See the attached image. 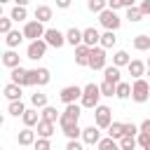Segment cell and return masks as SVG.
Instances as JSON below:
<instances>
[{
    "mask_svg": "<svg viewBox=\"0 0 150 150\" xmlns=\"http://www.w3.org/2000/svg\"><path fill=\"white\" fill-rule=\"evenodd\" d=\"M30 105H35V108H45V105H47V94H42V91L30 94Z\"/></svg>",
    "mask_w": 150,
    "mask_h": 150,
    "instance_id": "39",
    "label": "cell"
},
{
    "mask_svg": "<svg viewBox=\"0 0 150 150\" xmlns=\"http://www.w3.org/2000/svg\"><path fill=\"white\" fill-rule=\"evenodd\" d=\"M23 40H26L23 30H9V33L5 35V45H7V47H12V49H16Z\"/></svg>",
    "mask_w": 150,
    "mask_h": 150,
    "instance_id": "21",
    "label": "cell"
},
{
    "mask_svg": "<svg viewBox=\"0 0 150 150\" xmlns=\"http://www.w3.org/2000/svg\"><path fill=\"white\" fill-rule=\"evenodd\" d=\"M2 94H5V98H7V101H16V98H21V94H23V87L9 80V84H5V89H2Z\"/></svg>",
    "mask_w": 150,
    "mask_h": 150,
    "instance_id": "19",
    "label": "cell"
},
{
    "mask_svg": "<svg viewBox=\"0 0 150 150\" xmlns=\"http://www.w3.org/2000/svg\"><path fill=\"white\" fill-rule=\"evenodd\" d=\"M101 96H103V94H101V87H98L96 82H89V84L82 87V98H80V103H82V108L94 110V108L98 105Z\"/></svg>",
    "mask_w": 150,
    "mask_h": 150,
    "instance_id": "1",
    "label": "cell"
},
{
    "mask_svg": "<svg viewBox=\"0 0 150 150\" xmlns=\"http://www.w3.org/2000/svg\"><path fill=\"white\" fill-rule=\"evenodd\" d=\"M9 80H12V82H16V84H21V87H33V84H35V82H33V75H30V70H26V68H21V66L12 68V73H9Z\"/></svg>",
    "mask_w": 150,
    "mask_h": 150,
    "instance_id": "9",
    "label": "cell"
},
{
    "mask_svg": "<svg viewBox=\"0 0 150 150\" xmlns=\"http://www.w3.org/2000/svg\"><path fill=\"white\" fill-rule=\"evenodd\" d=\"M115 45H117V35H115V30H108V28H105V33H101V47L110 49V47H115Z\"/></svg>",
    "mask_w": 150,
    "mask_h": 150,
    "instance_id": "30",
    "label": "cell"
},
{
    "mask_svg": "<svg viewBox=\"0 0 150 150\" xmlns=\"http://www.w3.org/2000/svg\"><path fill=\"white\" fill-rule=\"evenodd\" d=\"M138 127H141V131H148V134H150V117H148V120H143Z\"/></svg>",
    "mask_w": 150,
    "mask_h": 150,
    "instance_id": "48",
    "label": "cell"
},
{
    "mask_svg": "<svg viewBox=\"0 0 150 150\" xmlns=\"http://www.w3.org/2000/svg\"><path fill=\"white\" fill-rule=\"evenodd\" d=\"M105 7H108V0H87V9L94 14H101Z\"/></svg>",
    "mask_w": 150,
    "mask_h": 150,
    "instance_id": "36",
    "label": "cell"
},
{
    "mask_svg": "<svg viewBox=\"0 0 150 150\" xmlns=\"http://www.w3.org/2000/svg\"><path fill=\"white\" fill-rule=\"evenodd\" d=\"M131 45H134V49L136 52H148L150 49V35H136L134 40H131Z\"/></svg>",
    "mask_w": 150,
    "mask_h": 150,
    "instance_id": "25",
    "label": "cell"
},
{
    "mask_svg": "<svg viewBox=\"0 0 150 150\" xmlns=\"http://www.w3.org/2000/svg\"><path fill=\"white\" fill-rule=\"evenodd\" d=\"M30 75H33V82H35L38 87H45V84H49V80H52L49 68H33Z\"/></svg>",
    "mask_w": 150,
    "mask_h": 150,
    "instance_id": "16",
    "label": "cell"
},
{
    "mask_svg": "<svg viewBox=\"0 0 150 150\" xmlns=\"http://www.w3.org/2000/svg\"><path fill=\"white\" fill-rule=\"evenodd\" d=\"M94 124L96 127H101V129H108L110 124H112V110L108 108V105H96L94 108Z\"/></svg>",
    "mask_w": 150,
    "mask_h": 150,
    "instance_id": "7",
    "label": "cell"
},
{
    "mask_svg": "<svg viewBox=\"0 0 150 150\" xmlns=\"http://www.w3.org/2000/svg\"><path fill=\"white\" fill-rule=\"evenodd\" d=\"M136 141H138V148H145V150H148V145H150V134H148V131H138V134H136Z\"/></svg>",
    "mask_w": 150,
    "mask_h": 150,
    "instance_id": "43",
    "label": "cell"
},
{
    "mask_svg": "<svg viewBox=\"0 0 150 150\" xmlns=\"http://www.w3.org/2000/svg\"><path fill=\"white\" fill-rule=\"evenodd\" d=\"M70 2H73V0H56V7H59V9H68Z\"/></svg>",
    "mask_w": 150,
    "mask_h": 150,
    "instance_id": "47",
    "label": "cell"
},
{
    "mask_svg": "<svg viewBox=\"0 0 150 150\" xmlns=\"http://www.w3.org/2000/svg\"><path fill=\"white\" fill-rule=\"evenodd\" d=\"M120 75H122V73H120V66H115V63L103 68V80H110V82H115V84H117V82H122V77H120Z\"/></svg>",
    "mask_w": 150,
    "mask_h": 150,
    "instance_id": "24",
    "label": "cell"
},
{
    "mask_svg": "<svg viewBox=\"0 0 150 150\" xmlns=\"http://www.w3.org/2000/svg\"><path fill=\"white\" fill-rule=\"evenodd\" d=\"M96 148H98V150H110V148L115 150V148H120V141L112 138V136H108V138H101V141L96 143Z\"/></svg>",
    "mask_w": 150,
    "mask_h": 150,
    "instance_id": "35",
    "label": "cell"
},
{
    "mask_svg": "<svg viewBox=\"0 0 150 150\" xmlns=\"http://www.w3.org/2000/svg\"><path fill=\"white\" fill-rule=\"evenodd\" d=\"M148 150H150V145H148Z\"/></svg>",
    "mask_w": 150,
    "mask_h": 150,
    "instance_id": "54",
    "label": "cell"
},
{
    "mask_svg": "<svg viewBox=\"0 0 150 150\" xmlns=\"http://www.w3.org/2000/svg\"><path fill=\"white\" fill-rule=\"evenodd\" d=\"M40 115H42V120H49V122H59V117H61V112L54 108V105H45V108H40Z\"/></svg>",
    "mask_w": 150,
    "mask_h": 150,
    "instance_id": "28",
    "label": "cell"
},
{
    "mask_svg": "<svg viewBox=\"0 0 150 150\" xmlns=\"http://www.w3.org/2000/svg\"><path fill=\"white\" fill-rule=\"evenodd\" d=\"M108 7H112V9H122V7H127V5H124V0H108Z\"/></svg>",
    "mask_w": 150,
    "mask_h": 150,
    "instance_id": "45",
    "label": "cell"
},
{
    "mask_svg": "<svg viewBox=\"0 0 150 150\" xmlns=\"http://www.w3.org/2000/svg\"><path fill=\"white\" fill-rule=\"evenodd\" d=\"M59 98H61L63 103H75V101L82 98V87H77V84H68V87H63V89L59 91Z\"/></svg>",
    "mask_w": 150,
    "mask_h": 150,
    "instance_id": "11",
    "label": "cell"
},
{
    "mask_svg": "<svg viewBox=\"0 0 150 150\" xmlns=\"http://www.w3.org/2000/svg\"><path fill=\"white\" fill-rule=\"evenodd\" d=\"M45 23L42 21H38V19H33V21H26L23 23V35H26V40H38V38H45Z\"/></svg>",
    "mask_w": 150,
    "mask_h": 150,
    "instance_id": "8",
    "label": "cell"
},
{
    "mask_svg": "<svg viewBox=\"0 0 150 150\" xmlns=\"http://www.w3.org/2000/svg\"><path fill=\"white\" fill-rule=\"evenodd\" d=\"M115 96H117L120 101L131 98V84H129V82H117V91H115Z\"/></svg>",
    "mask_w": 150,
    "mask_h": 150,
    "instance_id": "31",
    "label": "cell"
},
{
    "mask_svg": "<svg viewBox=\"0 0 150 150\" xmlns=\"http://www.w3.org/2000/svg\"><path fill=\"white\" fill-rule=\"evenodd\" d=\"M129 61H131V56H129L124 49H117V52L112 54V63L120 66V68H122V66H129Z\"/></svg>",
    "mask_w": 150,
    "mask_h": 150,
    "instance_id": "33",
    "label": "cell"
},
{
    "mask_svg": "<svg viewBox=\"0 0 150 150\" xmlns=\"http://www.w3.org/2000/svg\"><path fill=\"white\" fill-rule=\"evenodd\" d=\"M124 5H127V7H131V5H136V0H124Z\"/></svg>",
    "mask_w": 150,
    "mask_h": 150,
    "instance_id": "49",
    "label": "cell"
},
{
    "mask_svg": "<svg viewBox=\"0 0 150 150\" xmlns=\"http://www.w3.org/2000/svg\"><path fill=\"white\" fill-rule=\"evenodd\" d=\"M66 42H68L73 49H75L77 45H82V30H80V28H75V26H73V28H68V30H66Z\"/></svg>",
    "mask_w": 150,
    "mask_h": 150,
    "instance_id": "23",
    "label": "cell"
},
{
    "mask_svg": "<svg viewBox=\"0 0 150 150\" xmlns=\"http://www.w3.org/2000/svg\"><path fill=\"white\" fill-rule=\"evenodd\" d=\"M98 23H101L103 28H108V30H117V28L122 26V19L117 16V9L105 7V9L98 14Z\"/></svg>",
    "mask_w": 150,
    "mask_h": 150,
    "instance_id": "4",
    "label": "cell"
},
{
    "mask_svg": "<svg viewBox=\"0 0 150 150\" xmlns=\"http://www.w3.org/2000/svg\"><path fill=\"white\" fill-rule=\"evenodd\" d=\"M82 145H84V141H80V138H68V143H66L68 150H82Z\"/></svg>",
    "mask_w": 150,
    "mask_h": 150,
    "instance_id": "44",
    "label": "cell"
},
{
    "mask_svg": "<svg viewBox=\"0 0 150 150\" xmlns=\"http://www.w3.org/2000/svg\"><path fill=\"white\" fill-rule=\"evenodd\" d=\"M150 98V82L145 77H136L131 84V101L136 103H145Z\"/></svg>",
    "mask_w": 150,
    "mask_h": 150,
    "instance_id": "3",
    "label": "cell"
},
{
    "mask_svg": "<svg viewBox=\"0 0 150 150\" xmlns=\"http://www.w3.org/2000/svg\"><path fill=\"white\" fill-rule=\"evenodd\" d=\"M7 112H9L12 117H21V115L26 112V105H23V101H21V98H16V101H9V105H7Z\"/></svg>",
    "mask_w": 150,
    "mask_h": 150,
    "instance_id": "27",
    "label": "cell"
},
{
    "mask_svg": "<svg viewBox=\"0 0 150 150\" xmlns=\"http://www.w3.org/2000/svg\"><path fill=\"white\" fill-rule=\"evenodd\" d=\"M38 110H40V108H35V105H33V108H26V112L21 115L23 127H35V124L40 122V117H42V115H40Z\"/></svg>",
    "mask_w": 150,
    "mask_h": 150,
    "instance_id": "20",
    "label": "cell"
},
{
    "mask_svg": "<svg viewBox=\"0 0 150 150\" xmlns=\"http://www.w3.org/2000/svg\"><path fill=\"white\" fill-rule=\"evenodd\" d=\"M33 148H35V150H49V148H52V141H49L47 136H38L35 143H33Z\"/></svg>",
    "mask_w": 150,
    "mask_h": 150,
    "instance_id": "41",
    "label": "cell"
},
{
    "mask_svg": "<svg viewBox=\"0 0 150 150\" xmlns=\"http://www.w3.org/2000/svg\"><path fill=\"white\" fill-rule=\"evenodd\" d=\"M105 63H108L105 47H101V45L91 47V52H89V68H91V70H103Z\"/></svg>",
    "mask_w": 150,
    "mask_h": 150,
    "instance_id": "6",
    "label": "cell"
},
{
    "mask_svg": "<svg viewBox=\"0 0 150 150\" xmlns=\"http://www.w3.org/2000/svg\"><path fill=\"white\" fill-rule=\"evenodd\" d=\"M145 75H148V77H150V66H148V70H145Z\"/></svg>",
    "mask_w": 150,
    "mask_h": 150,
    "instance_id": "51",
    "label": "cell"
},
{
    "mask_svg": "<svg viewBox=\"0 0 150 150\" xmlns=\"http://www.w3.org/2000/svg\"><path fill=\"white\" fill-rule=\"evenodd\" d=\"M141 9H143V14L145 16H150V0H141V5H138Z\"/></svg>",
    "mask_w": 150,
    "mask_h": 150,
    "instance_id": "46",
    "label": "cell"
},
{
    "mask_svg": "<svg viewBox=\"0 0 150 150\" xmlns=\"http://www.w3.org/2000/svg\"><path fill=\"white\" fill-rule=\"evenodd\" d=\"M127 70H129V75L136 80V77H143V75H145L148 63H143V61H138V59H131V61H129V66H127Z\"/></svg>",
    "mask_w": 150,
    "mask_h": 150,
    "instance_id": "18",
    "label": "cell"
},
{
    "mask_svg": "<svg viewBox=\"0 0 150 150\" xmlns=\"http://www.w3.org/2000/svg\"><path fill=\"white\" fill-rule=\"evenodd\" d=\"M35 19L42 21V23L52 21V7H49V5H38V7H35Z\"/></svg>",
    "mask_w": 150,
    "mask_h": 150,
    "instance_id": "26",
    "label": "cell"
},
{
    "mask_svg": "<svg viewBox=\"0 0 150 150\" xmlns=\"http://www.w3.org/2000/svg\"><path fill=\"white\" fill-rule=\"evenodd\" d=\"M143 9L138 7V5H131V7H127V19L131 21V23H138V21H143Z\"/></svg>",
    "mask_w": 150,
    "mask_h": 150,
    "instance_id": "29",
    "label": "cell"
},
{
    "mask_svg": "<svg viewBox=\"0 0 150 150\" xmlns=\"http://www.w3.org/2000/svg\"><path fill=\"white\" fill-rule=\"evenodd\" d=\"M89 52H91V47L84 45V42L75 47V63L80 68H89Z\"/></svg>",
    "mask_w": 150,
    "mask_h": 150,
    "instance_id": "13",
    "label": "cell"
},
{
    "mask_svg": "<svg viewBox=\"0 0 150 150\" xmlns=\"http://www.w3.org/2000/svg\"><path fill=\"white\" fill-rule=\"evenodd\" d=\"M148 66H150V59H148Z\"/></svg>",
    "mask_w": 150,
    "mask_h": 150,
    "instance_id": "53",
    "label": "cell"
},
{
    "mask_svg": "<svg viewBox=\"0 0 150 150\" xmlns=\"http://www.w3.org/2000/svg\"><path fill=\"white\" fill-rule=\"evenodd\" d=\"M82 141H84V145H96L101 141V127H96V124L84 127L82 129Z\"/></svg>",
    "mask_w": 150,
    "mask_h": 150,
    "instance_id": "12",
    "label": "cell"
},
{
    "mask_svg": "<svg viewBox=\"0 0 150 150\" xmlns=\"http://www.w3.org/2000/svg\"><path fill=\"white\" fill-rule=\"evenodd\" d=\"M45 40H47V45L54 47V49H61L63 45H68V42H66V33H61L59 28H47V30H45Z\"/></svg>",
    "mask_w": 150,
    "mask_h": 150,
    "instance_id": "10",
    "label": "cell"
},
{
    "mask_svg": "<svg viewBox=\"0 0 150 150\" xmlns=\"http://www.w3.org/2000/svg\"><path fill=\"white\" fill-rule=\"evenodd\" d=\"M47 40L45 38H38V40H30L28 42V47H26V56L30 59V61H40L45 54H47Z\"/></svg>",
    "mask_w": 150,
    "mask_h": 150,
    "instance_id": "5",
    "label": "cell"
},
{
    "mask_svg": "<svg viewBox=\"0 0 150 150\" xmlns=\"http://www.w3.org/2000/svg\"><path fill=\"white\" fill-rule=\"evenodd\" d=\"M105 131H108V136H112V138L120 141V138L124 136V122H115V120H112V124H110Z\"/></svg>",
    "mask_w": 150,
    "mask_h": 150,
    "instance_id": "32",
    "label": "cell"
},
{
    "mask_svg": "<svg viewBox=\"0 0 150 150\" xmlns=\"http://www.w3.org/2000/svg\"><path fill=\"white\" fill-rule=\"evenodd\" d=\"M35 134H38V131H33V127H23V129L16 134V143H19L21 148H30V145L35 143Z\"/></svg>",
    "mask_w": 150,
    "mask_h": 150,
    "instance_id": "14",
    "label": "cell"
},
{
    "mask_svg": "<svg viewBox=\"0 0 150 150\" xmlns=\"http://www.w3.org/2000/svg\"><path fill=\"white\" fill-rule=\"evenodd\" d=\"M54 127H56V122H49V120H42L40 117V122L35 124V131H38V136H52L54 134Z\"/></svg>",
    "mask_w": 150,
    "mask_h": 150,
    "instance_id": "22",
    "label": "cell"
},
{
    "mask_svg": "<svg viewBox=\"0 0 150 150\" xmlns=\"http://www.w3.org/2000/svg\"><path fill=\"white\" fill-rule=\"evenodd\" d=\"M2 66L12 70V68H16V66H21V56H19V54H16V52H14L12 47H7V52L2 54Z\"/></svg>",
    "mask_w": 150,
    "mask_h": 150,
    "instance_id": "17",
    "label": "cell"
},
{
    "mask_svg": "<svg viewBox=\"0 0 150 150\" xmlns=\"http://www.w3.org/2000/svg\"><path fill=\"white\" fill-rule=\"evenodd\" d=\"M12 21H14L12 16H0V33H2V35H7V33L12 30Z\"/></svg>",
    "mask_w": 150,
    "mask_h": 150,
    "instance_id": "42",
    "label": "cell"
},
{
    "mask_svg": "<svg viewBox=\"0 0 150 150\" xmlns=\"http://www.w3.org/2000/svg\"><path fill=\"white\" fill-rule=\"evenodd\" d=\"M0 2H9V0H0Z\"/></svg>",
    "mask_w": 150,
    "mask_h": 150,
    "instance_id": "52",
    "label": "cell"
},
{
    "mask_svg": "<svg viewBox=\"0 0 150 150\" xmlns=\"http://www.w3.org/2000/svg\"><path fill=\"white\" fill-rule=\"evenodd\" d=\"M14 2H16V5H28L30 0H14Z\"/></svg>",
    "mask_w": 150,
    "mask_h": 150,
    "instance_id": "50",
    "label": "cell"
},
{
    "mask_svg": "<svg viewBox=\"0 0 150 150\" xmlns=\"http://www.w3.org/2000/svg\"><path fill=\"white\" fill-rule=\"evenodd\" d=\"M82 42L89 45V47H96V45H101V33H98L94 26H89V28L82 30Z\"/></svg>",
    "mask_w": 150,
    "mask_h": 150,
    "instance_id": "15",
    "label": "cell"
},
{
    "mask_svg": "<svg viewBox=\"0 0 150 150\" xmlns=\"http://www.w3.org/2000/svg\"><path fill=\"white\" fill-rule=\"evenodd\" d=\"M68 138H82V129H80V124H68V127H63L61 129Z\"/></svg>",
    "mask_w": 150,
    "mask_h": 150,
    "instance_id": "40",
    "label": "cell"
},
{
    "mask_svg": "<svg viewBox=\"0 0 150 150\" xmlns=\"http://www.w3.org/2000/svg\"><path fill=\"white\" fill-rule=\"evenodd\" d=\"M80 115H82V103L80 105H77V101L75 103H66V108H63V112L59 117V127L63 129L68 124H77L80 122Z\"/></svg>",
    "mask_w": 150,
    "mask_h": 150,
    "instance_id": "2",
    "label": "cell"
},
{
    "mask_svg": "<svg viewBox=\"0 0 150 150\" xmlns=\"http://www.w3.org/2000/svg\"><path fill=\"white\" fill-rule=\"evenodd\" d=\"M9 16L14 21H26L28 19V12H26V5H14V9L9 12Z\"/></svg>",
    "mask_w": 150,
    "mask_h": 150,
    "instance_id": "34",
    "label": "cell"
},
{
    "mask_svg": "<svg viewBox=\"0 0 150 150\" xmlns=\"http://www.w3.org/2000/svg\"><path fill=\"white\" fill-rule=\"evenodd\" d=\"M136 145H138L136 136H129V134H124V136L120 138V148H122V150H134Z\"/></svg>",
    "mask_w": 150,
    "mask_h": 150,
    "instance_id": "37",
    "label": "cell"
},
{
    "mask_svg": "<svg viewBox=\"0 0 150 150\" xmlns=\"http://www.w3.org/2000/svg\"><path fill=\"white\" fill-rule=\"evenodd\" d=\"M98 87H101V94H103V96H115V91H117V84L110 82V80H103Z\"/></svg>",
    "mask_w": 150,
    "mask_h": 150,
    "instance_id": "38",
    "label": "cell"
}]
</instances>
